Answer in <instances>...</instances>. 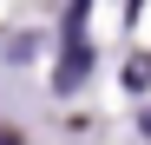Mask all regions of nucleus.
Here are the masks:
<instances>
[{
  "mask_svg": "<svg viewBox=\"0 0 151 145\" xmlns=\"http://www.w3.org/2000/svg\"><path fill=\"white\" fill-rule=\"evenodd\" d=\"M0 145H20V138H13V132H0Z\"/></svg>",
  "mask_w": 151,
  "mask_h": 145,
  "instance_id": "nucleus-1",
  "label": "nucleus"
},
{
  "mask_svg": "<svg viewBox=\"0 0 151 145\" xmlns=\"http://www.w3.org/2000/svg\"><path fill=\"white\" fill-rule=\"evenodd\" d=\"M145 132H151V112H145Z\"/></svg>",
  "mask_w": 151,
  "mask_h": 145,
  "instance_id": "nucleus-2",
  "label": "nucleus"
}]
</instances>
